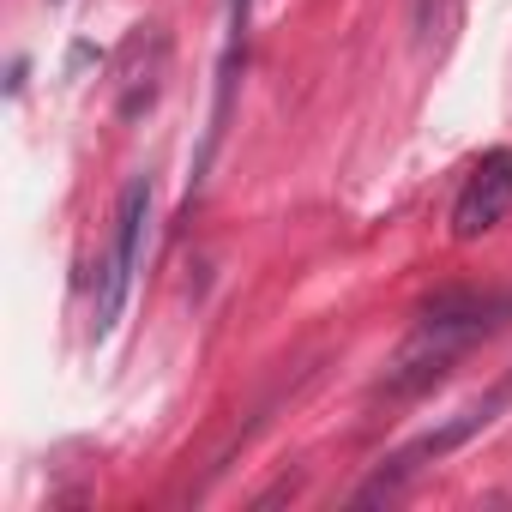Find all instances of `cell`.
<instances>
[{"instance_id":"cell-4","label":"cell","mask_w":512,"mask_h":512,"mask_svg":"<svg viewBox=\"0 0 512 512\" xmlns=\"http://www.w3.org/2000/svg\"><path fill=\"white\" fill-rule=\"evenodd\" d=\"M506 211H512V145H494V151H482L470 163V175H464V187L452 199V235L458 241H476Z\"/></svg>"},{"instance_id":"cell-1","label":"cell","mask_w":512,"mask_h":512,"mask_svg":"<svg viewBox=\"0 0 512 512\" xmlns=\"http://www.w3.org/2000/svg\"><path fill=\"white\" fill-rule=\"evenodd\" d=\"M512 320V296L506 290H446V296H434L422 314H416V332H410V344L398 350V362H392V374H386V398H416V392H428L470 344H482V338H494L500 326Z\"/></svg>"},{"instance_id":"cell-5","label":"cell","mask_w":512,"mask_h":512,"mask_svg":"<svg viewBox=\"0 0 512 512\" xmlns=\"http://www.w3.org/2000/svg\"><path fill=\"white\" fill-rule=\"evenodd\" d=\"M247 7H253V0H229V37H223V61H217V103H211V127H205V157L217 151V133H223V121H229L235 67L247 61Z\"/></svg>"},{"instance_id":"cell-2","label":"cell","mask_w":512,"mask_h":512,"mask_svg":"<svg viewBox=\"0 0 512 512\" xmlns=\"http://www.w3.org/2000/svg\"><path fill=\"white\" fill-rule=\"evenodd\" d=\"M500 410H512V368H506V374H500V380H494V386H488V392L476 398V404H464V410H458L452 422H440V428L416 434L410 446H398V452H392V458L380 464V476H374V482H368V488H362L356 500H398V494L410 488V476H422L428 464L452 458V452H458L464 440H476V434H482V428H488V422H494Z\"/></svg>"},{"instance_id":"cell-3","label":"cell","mask_w":512,"mask_h":512,"mask_svg":"<svg viewBox=\"0 0 512 512\" xmlns=\"http://www.w3.org/2000/svg\"><path fill=\"white\" fill-rule=\"evenodd\" d=\"M145 235H151V175H133L121 187V205H115V241L103 253V272H97V302H91V332L109 338L121 308H127V290H133V272L145 260Z\"/></svg>"},{"instance_id":"cell-7","label":"cell","mask_w":512,"mask_h":512,"mask_svg":"<svg viewBox=\"0 0 512 512\" xmlns=\"http://www.w3.org/2000/svg\"><path fill=\"white\" fill-rule=\"evenodd\" d=\"M55 7H61V0H55Z\"/></svg>"},{"instance_id":"cell-6","label":"cell","mask_w":512,"mask_h":512,"mask_svg":"<svg viewBox=\"0 0 512 512\" xmlns=\"http://www.w3.org/2000/svg\"><path fill=\"white\" fill-rule=\"evenodd\" d=\"M452 13H458V0H416V37L434 43V37L452 25Z\"/></svg>"}]
</instances>
